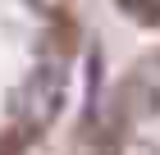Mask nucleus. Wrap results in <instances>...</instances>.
<instances>
[{
  "mask_svg": "<svg viewBox=\"0 0 160 155\" xmlns=\"http://www.w3.org/2000/svg\"><path fill=\"white\" fill-rule=\"evenodd\" d=\"M92 155H160V55L142 60L101 109Z\"/></svg>",
  "mask_w": 160,
  "mask_h": 155,
  "instance_id": "1",
  "label": "nucleus"
},
{
  "mask_svg": "<svg viewBox=\"0 0 160 155\" xmlns=\"http://www.w3.org/2000/svg\"><path fill=\"white\" fill-rule=\"evenodd\" d=\"M37 14H55V9H64V0H28Z\"/></svg>",
  "mask_w": 160,
  "mask_h": 155,
  "instance_id": "2",
  "label": "nucleus"
}]
</instances>
